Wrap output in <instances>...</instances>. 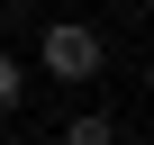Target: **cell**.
I'll use <instances>...</instances> for the list:
<instances>
[{"instance_id":"3","label":"cell","mask_w":154,"mask_h":145,"mask_svg":"<svg viewBox=\"0 0 154 145\" xmlns=\"http://www.w3.org/2000/svg\"><path fill=\"white\" fill-rule=\"evenodd\" d=\"M18 100H27V63H18V54H9V45H0V118H9V109H18Z\"/></svg>"},{"instance_id":"2","label":"cell","mask_w":154,"mask_h":145,"mask_svg":"<svg viewBox=\"0 0 154 145\" xmlns=\"http://www.w3.org/2000/svg\"><path fill=\"white\" fill-rule=\"evenodd\" d=\"M54 145H118V118L82 109V118H63V136H54Z\"/></svg>"},{"instance_id":"1","label":"cell","mask_w":154,"mask_h":145,"mask_svg":"<svg viewBox=\"0 0 154 145\" xmlns=\"http://www.w3.org/2000/svg\"><path fill=\"white\" fill-rule=\"evenodd\" d=\"M36 72H45V82H100V72H109V36L91 18H54L36 36Z\"/></svg>"}]
</instances>
